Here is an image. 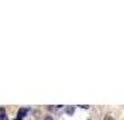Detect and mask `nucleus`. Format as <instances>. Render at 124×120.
Here are the masks:
<instances>
[{"label":"nucleus","instance_id":"f257e3e1","mask_svg":"<svg viewBox=\"0 0 124 120\" xmlns=\"http://www.w3.org/2000/svg\"><path fill=\"white\" fill-rule=\"evenodd\" d=\"M27 113H28V109H20L18 110V114H17V119L16 120H23L25 116H27Z\"/></svg>","mask_w":124,"mask_h":120},{"label":"nucleus","instance_id":"39448f33","mask_svg":"<svg viewBox=\"0 0 124 120\" xmlns=\"http://www.w3.org/2000/svg\"><path fill=\"white\" fill-rule=\"evenodd\" d=\"M0 120H8V117H7V116H4V117H0Z\"/></svg>","mask_w":124,"mask_h":120},{"label":"nucleus","instance_id":"423d86ee","mask_svg":"<svg viewBox=\"0 0 124 120\" xmlns=\"http://www.w3.org/2000/svg\"><path fill=\"white\" fill-rule=\"evenodd\" d=\"M45 120H52V117H45Z\"/></svg>","mask_w":124,"mask_h":120},{"label":"nucleus","instance_id":"20e7f679","mask_svg":"<svg viewBox=\"0 0 124 120\" xmlns=\"http://www.w3.org/2000/svg\"><path fill=\"white\" fill-rule=\"evenodd\" d=\"M105 120H113V119H112V116H106V117H105Z\"/></svg>","mask_w":124,"mask_h":120},{"label":"nucleus","instance_id":"7ed1b4c3","mask_svg":"<svg viewBox=\"0 0 124 120\" xmlns=\"http://www.w3.org/2000/svg\"><path fill=\"white\" fill-rule=\"evenodd\" d=\"M6 116V110H4V108H0V117H4Z\"/></svg>","mask_w":124,"mask_h":120},{"label":"nucleus","instance_id":"f03ea898","mask_svg":"<svg viewBox=\"0 0 124 120\" xmlns=\"http://www.w3.org/2000/svg\"><path fill=\"white\" fill-rule=\"evenodd\" d=\"M74 110H75V109H74V106H68V108L66 109V112H67L68 114H73V113H74Z\"/></svg>","mask_w":124,"mask_h":120}]
</instances>
